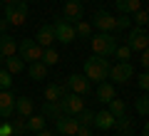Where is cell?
<instances>
[{
  "instance_id": "cell-1",
  "label": "cell",
  "mask_w": 149,
  "mask_h": 136,
  "mask_svg": "<svg viewBox=\"0 0 149 136\" xmlns=\"http://www.w3.org/2000/svg\"><path fill=\"white\" fill-rule=\"evenodd\" d=\"M82 74H85L90 82H104L107 74H109V59L104 57H97V55H92L90 59H85V64H82Z\"/></svg>"
},
{
  "instance_id": "cell-2",
  "label": "cell",
  "mask_w": 149,
  "mask_h": 136,
  "mask_svg": "<svg viewBox=\"0 0 149 136\" xmlns=\"http://www.w3.org/2000/svg\"><path fill=\"white\" fill-rule=\"evenodd\" d=\"M90 45H92V52L97 57L109 59L114 47H117V32H97V35L90 37Z\"/></svg>"
},
{
  "instance_id": "cell-3",
  "label": "cell",
  "mask_w": 149,
  "mask_h": 136,
  "mask_svg": "<svg viewBox=\"0 0 149 136\" xmlns=\"http://www.w3.org/2000/svg\"><path fill=\"white\" fill-rule=\"evenodd\" d=\"M27 12H30V3H25V0H15V3H10V5H5V20H8V25H13V27L25 25Z\"/></svg>"
},
{
  "instance_id": "cell-4",
  "label": "cell",
  "mask_w": 149,
  "mask_h": 136,
  "mask_svg": "<svg viewBox=\"0 0 149 136\" xmlns=\"http://www.w3.org/2000/svg\"><path fill=\"white\" fill-rule=\"evenodd\" d=\"M42 52H45V47H40L35 40H20L17 42V57L22 62H40Z\"/></svg>"
},
{
  "instance_id": "cell-5",
  "label": "cell",
  "mask_w": 149,
  "mask_h": 136,
  "mask_svg": "<svg viewBox=\"0 0 149 136\" xmlns=\"http://www.w3.org/2000/svg\"><path fill=\"white\" fill-rule=\"evenodd\" d=\"M124 45H127L134 55L142 52V50H147V45H149V40H147V27H137V25L129 27V30H127V37H124Z\"/></svg>"
},
{
  "instance_id": "cell-6",
  "label": "cell",
  "mask_w": 149,
  "mask_h": 136,
  "mask_svg": "<svg viewBox=\"0 0 149 136\" xmlns=\"http://www.w3.org/2000/svg\"><path fill=\"white\" fill-rule=\"evenodd\" d=\"M52 30H55V40L62 42V45H70V42H74V37H77V35H74V25L70 20H65L62 15L55 17Z\"/></svg>"
},
{
  "instance_id": "cell-7",
  "label": "cell",
  "mask_w": 149,
  "mask_h": 136,
  "mask_svg": "<svg viewBox=\"0 0 149 136\" xmlns=\"http://www.w3.org/2000/svg\"><path fill=\"white\" fill-rule=\"evenodd\" d=\"M132 77H134V64L132 62L109 64V74H107V79H114L112 84H127Z\"/></svg>"
},
{
  "instance_id": "cell-8",
  "label": "cell",
  "mask_w": 149,
  "mask_h": 136,
  "mask_svg": "<svg viewBox=\"0 0 149 136\" xmlns=\"http://www.w3.org/2000/svg\"><path fill=\"white\" fill-rule=\"evenodd\" d=\"M65 87H67L70 92H74V94H80V97H90L92 94V82L85 74H77V72L65 79Z\"/></svg>"
},
{
  "instance_id": "cell-9",
  "label": "cell",
  "mask_w": 149,
  "mask_h": 136,
  "mask_svg": "<svg viewBox=\"0 0 149 136\" xmlns=\"http://www.w3.org/2000/svg\"><path fill=\"white\" fill-rule=\"evenodd\" d=\"M92 20H95V27L100 32H119V15L114 17L107 10H97Z\"/></svg>"
},
{
  "instance_id": "cell-10",
  "label": "cell",
  "mask_w": 149,
  "mask_h": 136,
  "mask_svg": "<svg viewBox=\"0 0 149 136\" xmlns=\"http://www.w3.org/2000/svg\"><path fill=\"white\" fill-rule=\"evenodd\" d=\"M60 101H62V109H65L67 116H74V114H80V111L85 109V97L74 94V92H67Z\"/></svg>"
},
{
  "instance_id": "cell-11",
  "label": "cell",
  "mask_w": 149,
  "mask_h": 136,
  "mask_svg": "<svg viewBox=\"0 0 149 136\" xmlns=\"http://www.w3.org/2000/svg\"><path fill=\"white\" fill-rule=\"evenodd\" d=\"M15 116V94L10 89H0V119Z\"/></svg>"
},
{
  "instance_id": "cell-12",
  "label": "cell",
  "mask_w": 149,
  "mask_h": 136,
  "mask_svg": "<svg viewBox=\"0 0 149 136\" xmlns=\"http://www.w3.org/2000/svg\"><path fill=\"white\" fill-rule=\"evenodd\" d=\"M77 129H80V124H77V119L74 116H60V119H55V131L62 136H74L77 134Z\"/></svg>"
},
{
  "instance_id": "cell-13",
  "label": "cell",
  "mask_w": 149,
  "mask_h": 136,
  "mask_svg": "<svg viewBox=\"0 0 149 136\" xmlns=\"http://www.w3.org/2000/svg\"><path fill=\"white\" fill-rule=\"evenodd\" d=\"M82 15H85V5H82L80 0H65V5H62V17L70 22H77L82 20Z\"/></svg>"
},
{
  "instance_id": "cell-14",
  "label": "cell",
  "mask_w": 149,
  "mask_h": 136,
  "mask_svg": "<svg viewBox=\"0 0 149 136\" xmlns=\"http://www.w3.org/2000/svg\"><path fill=\"white\" fill-rule=\"evenodd\" d=\"M114 116L109 114L107 109H102V111H95V119H92V126L95 129H100V131H109V129H114Z\"/></svg>"
},
{
  "instance_id": "cell-15",
  "label": "cell",
  "mask_w": 149,
  "mask_h": 136,
  "mask_svg": "<svg viewBox=\"0 0 149 136\" xmlns=\"http://www.w3.org/2000/svg\"><path fill=\"white\" fill-rule=\"evenodd\" d=\"M35 42L40 45V47H52L55 45V30H52L50 22L40 25V30H37V35H35Z\"/></svg>"
},
{
  "instance_id": "cell-16",
  "label": "cell",
  "mask_w": 149,
  "mask_h": 136,
  "mask_svg": "<svg viewBox=\"0 0 149 136\" xmlns=\"http://www.w3.org/2000/svg\"><path fill=\"white\" fill-rule=\"evenodd\" d=\"M95 97H97V101H102V104H109L114 97H117V92H114V84L112 82H100L97 84V92H95Z\"/></svg>"
},
{
  "instance_id": "cell-17",
  "label": "cell",
  "mask_w": 149,
  "mask_h": 136,
  "mask_svg": "<svg viewBox=\"0 0 149 136\" xmlns=\"http://www.w3.org/2000/svg\"><path fill=\"white\" fill-rule=\"evenodd\" d=\"M0 55H3V57H13V55H17V40L13 35H8V32L0 35Z\"/></svg>"
},
{
  "instance_id": "cell-18",
  "label": "cell",
  "mask_w": 149,
  "mask_h": 136,
  "mask_svg": "<svg viewBox=\"0 0 149 136\" xmlns=\"http://www.w3.org/2000/svg\"><path fill=\"white\" fill-rule=\"evenodd\" d=\"M40 114L45 116V119H60V116H65V109H62V101H45L42 104V111Z\"/></svg>"
},
{
  "instance_id": "cell-19",
  "label": "cell",
  "mask_w": 149,
  "mask_h": 136,
  "mask_svg": "<svg viewBox=\"0 0 149 136\" xmlns=\"http://www.w3.org/2000/svg\"><path fill=\"white\" fill-rule=\"evenodd\" d=\"M67 92L70 89L65 87V84H47V87H45V101H60Z\"/></svg>"
},
{
  "instance_id": "cell-20",
  "label": "cell",
  "mask_w": 149,
  "mask_h": 136,
  "mask_svg": "<svg viewBox=\"0 0 149 136\" xmlns=\"http://www.w3.org/2000/svg\"><path fill=\"white\" fill-rule=\"evenodd\" d=\"M25 124H27V134H37V131H42L45 126H47V119H45L42 114H35V111H32L30 116H25Z\"/></svg>"
},
{
  "instance_id": "cell-21",
  "label": "cell",
  "mask_w": 149,
  "mask_h": 136,
  "mask_svg": "<svg viewBox=\"0 0 149 136\" xmlns=\"http://www.w3.org/2000/svg\"><path fill=\"white\" fill-rule=\"evenodd\" d=\"M114 8L119 15H132L142 8V0H114Z\"/></svg>"
},
{
  "instance_id": "cell-22",
  "label": "cell",
  "mask_w": 149,
  "mask_h": 136,
  "mask_svg": "<svg viewBox=\"0 0 149 136\" xmlns=\"http://www.w3.org/2000/svg\"><path fill=\"white\" fill-rule=\"evenodd\" d=\"M35 111V104H32L30 97H15V114L17 116H30Z\"/></svg>"
},
{
  "instance_id": "cell-23",
  "label": "cell",
  "mask_w": 149,
  "mask_h": 136,
  "mask_svg": "<svg viewBox=\"0 0 149 136\" xmlns=\"http://www.w3.org/2000/svg\"><path fill=\"white\" fill-rule=\"evenodd\" d=\"M27 74H30V79L40 82V79L47 77V64H42V62H30V67H27Z\"/></svg>"
},
{
  "instance_id": "cell-24",
  "label": "cell",
  "mask_w": 149,
  "mask_h": 136,
  "mask_svg": "<svg viewBox=\"0 0 149 136\" xmlns=\"http://www.w3.org/2000/svg\"><path fill=\"white\" fill-rule=\"evenodd\" d=\"M107 106H109L107 111H109V114L114 116V119H119V116H124V114H127V104H124V99H119V97H114V99H112Z\"/></svg>"
},
{
  "instance_id": "cell-25",
  "label": "cell",
  "mask_w": 149,
  "mask_h": 136,
  "mask_svg": "<svg viewBox=\"0 0 149 136\" xmlns=\"http://www.w3.org/2000/svg\"><path fill=\"white\" fill-rule=\"evenodd\" d=\"M5 69L10 74H20L22 69H25V62H22L17 55H13V57H5Z\"/></svg>"
},
{
  "instance_id": "cell-26",
  "label": "cell",
  "mask_w": 149,
  "mask_h": 136,
  "mask_svg": "<svg viewBox=\"0 0 149 136\" xmlns=\"http://www.w3.org/2000/svg\"><path fill=\"white\" fill-rule=\"evenodd\" d=\"M74 25V35L77 37H82V40H90L92 37V25L87 20H77V22H72Z\"/></svg>"
},
{
  "instance_id": "cell-27",
  "label": "cell",
  "mask_w": 149,
  "mask_h": 136,
  "mask_svg": "<svg viewBox=\"0 0 149 136\" xmlns=\"http://www.w3.org/2000/svg\"><path fill=\"white\" fill-rule=\"evenodd\" d=\"M112 57L119 59V62H129V59H134V52L127 47V45H117V47H114V52H112Z\"/></svg>"
},
{
  "instance_id": "cell-28",
  "label": "cell",
  "mask_w": 149,
  "mask_h": 136,
  "mask_svg": "<svg viewBox=\"0 0 149 136\" xmlns=\"http://www.w3.org/2000/svg\"><path fill=\"white\" fill-rule=\"evenodd\" d=\"M40 62H42V64H47V67L57 64V62H60V55H57V50H52V47H45L42 59H40Z\"/></svg>"
},
{
  "instance_id": "cell-29",
  "label": "cell",
  "mask_w": 149,
  "mask_h": 136,
  "mask_svg": "<svg viewBox=\"0 0 149 136\" xmlns=\"http://www.w3.org/2000/svg\"><path fill=\"white\" fill-rule=\"evenodd\" d=\"M13 126V136H25L27 134V124H25V116H17V119L10 121Z\"/></svg>"
},
{
  "instance_id": "cell-30",
  "label": "cell",
  "mask_w": 149,
  "mask_h": 136,
  "mask_svg": "<svg viewBox=\"0 0 149 136\" xmlns=\"http://www.w3.org/2000/svg\"><path fill=\"white\" fill-rule=\"evenodd\" d=\"M134 109H137V114L142 116V119H147V114H149V101H147V94H144V92H142V97L134 101Z\"/></svg>"
},
{
  "instance_id": "cell-31",
  "label": "cell",
  "mask_w": 149,
  "mask_h": 136,
  "mask_svg": "<svg viewBox=\"0 0 149 136\" xmlns=\"http://www.w3.org/2000/svg\"><path fill=\"white\" fill-rule=\"evenodd\" d=\"M74 119H77V124H80V126H90V129H92V119H95V111L82 109L80 114H74Z\"/></svg>"
},
{
  "instance_id": "cell-32",
  "label": "cell",
  "mask_w": 149,
  "mask_h": 136,
  "mask_svg": "<svg viewBox=\"0 0 149 136\" xmlns=\"http://www.w3.org/2000/svg\"><path fill=\"white\" fill-rule=\"evenodd\" d=\"M132 15H134V25H137V27H147V22H149V12L147 10H144V8H139V10L137 12H132Z\"/></svg>"
},
{
  "instance_id": "cell-33",
  "label": "cell",
  "mask_w": 149,
  "mask_h": 136,
  "mask_svg": "<svg viewBox=\"0 0 149 136\" xmlns=\"http://www.w3.org/2000/svg\"><path fill=\"white\" fill-rule=\"evenodd\" d=\"M114 126H119V131H122V136L132 134V119H127V114H124V116H119V119L114 121Z\"/></svg>"
},
{
  "instance_id": "cell-34",
  "label": "cell",
  "mask_w": 149,
  "mask_h": 136,
  "mask_svg": "<svg viewBox=\"0 0 149 136\" xmlns=\"http://www.w3.org/2000/svg\"><path fill=\"white\" fill-rule=\"evenodd\" d=\"M0 89H13V74L8 69H0Z\"/></svg>"
},
{
  "instance_id": "cell-35",
  "label": "cell",
  "mask_w": 149,
  "mask_h": 136,
  "mask_svg": "<svg viewBox=\"0 0 149 136\" xmlns=\"http://www.w3.org/2000/svg\"><path fill=\"white\" fill-rule=\"evenodd\" d=\"M137 87L142 89V92H147V89H149V74H147V69L137 74Z\"/></svg>"
},
{
  "instance_id": "cell-36",
  "label": "cell",
  "mask_w": 149,
  "mask_h": 136,
  "mask_svg": "<svg viewBox=\"0 0 149 136\" xmlns=\"http://www.w3.org/2000/svg\"><path fill=\"white\" fill-rule=\"evenodd\" d=\"M0 136H13V126H10V121L3 119V124H0Z\"/></svg>"
},
{
  "instance_id": "cell-37",
  "label": "cell",
  "mask_w": 149,
  "mask_h": 136,
  "mask_svg": "<svg viewBox=\"0 0 149 136\" xmlns=\"http://www.w3.org/2000/svg\"><path fill=\"white\" fill-rule=\"evenodd\" d=\"M137 55H139V59H137V62L142 64L144 69H147V67H149V52H147V50H142V52H137Z\"/></svg>"
},
{
  "instance_id": "cell-38",
  "label": "cell",
  "mask_w": 149,
  "mask_h": 136,
  "mask_svg": "<svg viewBox=\"0 0 149 136\" xmlns=\"http://www.w3.org/2000/svg\"><path fill=\"white\" fill-rule=\"evenodd\" d=\"M129 27H132L129 15H119V30H129Z\"/></svg>"
},
{
  "instance_id": "cell-39",
  "label": "cell",
  "mask_w": 149,
  "mask_h": 136,
  "mask_svg": "<svg viewBox=\"0 0 149 136\" xmlns=\"http://www.w3.org/2000/svg\"><path fill=\"white\" fill-rule=\"evenodd\" d=\"M74 136H92V129H90V126H80Z\"/></svg>"
},
{
  "instance_id": "cell-40",
  "label": "cell",
  "mask_w": 149,
  "mask_h": 136,
  "mask_svg": "<svg viewBox=\"0 0 149 136\" xmlns=\"http://www.w3.org/2000/svg\"><path fill=\"white\" fill-rule=\"evenodd\" d=\"M8 27H10V25H8V20H0V35H3V32H8Z\"/></svg>"
},
{
  "instance_id": "cell-41",
  "label": "cell",
  "mask_w": 149,
  "mask_h": 136,
  "mask_svg": "<svg viewBox=\"0 0 149 136\" xmlns=\"http://www.w3.org/2000/svg\"><path fill=\"white\" fill-rule=\"evenodd\" d=\"M35 136H55V131H47V129H42V131H37Z\"/></svg>"
},
{
  "instance_id": "cell-42",
  "label": "cell",
  "mask_w": 149,
  "mask_h": 136,
  "mask_svg": "<svg viewBox=\"0 0 149 136\" xmlns=\"http://www.w3.org/2000/svg\"><path fill=\"white\" fill-rule=\"evenodd\" d=\"M142 136H149V126H147V124L142 126Z\"/></svg>"
},
{
  "instance_id": "cell-43",
  "label": "cell",
  "mask_w": 149,
  "mask_h": 136,
  "mask_svg": "<svg viewBox=\"0 0 149 136\" xmlns=\"http://www.w3.org/2000/svg\"><path fill=\"white\" fill-rule=\"evenodd\" d=\"M0 3H3V5H10V3H15V0H0Z\"/></svg>"
},
{
  "instance_id": "cell-44",
  "label": "cell",
  "mask_w": 149,
  "mask_h": 136,
  "mask_svg": "<svg viewBox=\"0 0 149 136\" xmlns=\"http://www.w3.org/2000/svg\"><path fill=\"white\" fill-rule=\"evenodd\" d=\"M3 62H5V57H3V55H0V64H3Z\"/></svg>"
},
{
  "instance_id": "cell-45",
  "label": "cell",
  "mask_w": 149,
  "mask_h": 136,
  "mask_svg": "<svg viewBox=\"0 0 149 136\" xmlns=\"http://www.w3.org/2000/svg\"><path fill=\"white\" fill-rule=\"evenodd\" d=\"M25 3H40V0H25Z\"/></svg>"
},
{
  "instance_id": "cell-46",
  "label": "cell",
  "mask_w": 149,
  "mask_h": 136,
  "mask_svg": "<svg viewBox=\"0 0 149 136\" xmlns=\"http://www.w3.org/2000/svg\"><path fill=\"white\" fill-rule=\"evenodd\" d=\"M127 136H134V134H127Z\"/></svg>"
},
{
  "instance_id": "cell-47",
  "label": "cell",
  "mask_w": 149,
  "mask_h": 136,
  "mask_svg": "<svg viewBox=\"0 0 149 136\" xmlns=\"http://www.w3.org/2000/svg\"><path fill=\"white\" fill-rule=\"evenodd\" d=\"M0 124H3V119H0Z\"/></svg>"
},
{
  "instance_id": "cell-48",
  "label": "cell",
  "mask_w": 149,
  "mask_h": 136,
  "mask_svg": "<svg viewBox=\"0 0 149 136\" xmlns=\"http://www.w3.org/2000/svg\"><path fill=\"white\" fill-rule=\"evenodd\" d=\"M117 136H122V134H117Z\"/></svg>"
},
{
  "instance_id": "cell-49",
  "label": "cell",
  "mask_w": 149,
  "mask_h": 136,
  "mask_svg": "<svg viewBox=\"0 0 149 136\" xmlns=\"http://www.w3.org/2000/svg\"><path fill=\"white\" fill-rule=\"evenodd\" d=\"M0 5H3V3H0Z\"/></svg>"
},
{
  "instance_id": "cell-50",
  "label": "cell",
  "mask_w": 149,
  "mask_h": 136,
  "mask_svg": "<svg viewBox=\"0 0 149 136\" xmlns=\"http://www.w3.org/2000/svg\"><path fill=\"white\" fill-rule=\"evenodd\" d=\"M60 136H62V134H60Z\"/></svg>"
}]
</instances>
